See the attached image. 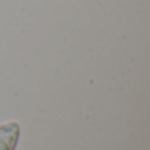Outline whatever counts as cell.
<instances>
[{"mask_svg":"<svg viewBox=\"0 0 150 150\" xmlns=\"http://www.w3.org/2000/svg\"><path fill=\"white\" fill-rule=\"evenodd\" d=\"M20 134V125L8 121L0 125V150H15Z\"/></svg>","mask_w":150,"mask_h":150,"instance_id":"6da1fadb","label":"cell"}]
</instances>
